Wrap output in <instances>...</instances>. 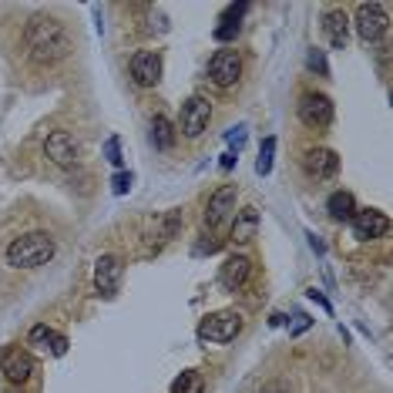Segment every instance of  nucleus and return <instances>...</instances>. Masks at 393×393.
<instances>
[{
    "label": "nucleus",
    "instance_id": "obj_1",
    "mask_svg": "<svg viewBox=\"0 0 393 393\" xmlns=\"http://www.w3.org/2000/svg\"><path fill=\"white\" fill-rule=\"evenodd\" d=\"M74 51V37L68 24L54 14H34L24 27V54L27 61L41 71H48L54 64L68 61Z\"/></svg>",
    "mask_w": 393,
    "mask_h": 393
},
{
    "label": "nucleus",
    "instance_id": "obj_2",
    "mask_svg": "<svg viewBox=\"0 0 393 393\" xmlns=\"http://www.w3.org/2000/svg\"><path fill=\"white\" fill-rule=\"evenodd\" d=\"M54 252H57V242H54L51 232H27V236L14 239L7 245V265H14V269H37V265L51 262Z\"/></svg>",
    "mask_w": 393,
    "mask_h": 393
},
{
    "label": "nucleus",
    "instance_id": "obj_3",
    "mask_svg": "<svg viewBox=\"0 0 393 393\" xmlns=\"http://www.w3.org/2000/svg\"><path fill=\"white\" fill-rule=\"evenodd\" d=\"M350 27L356 30V37L363 44H376L390 30V7L387 3H360L356 14H353V21H350Z\"/></svg>",
    "mask_w": 393,
    "mask_h": 393
},
{
    "label": "nucleus",
    "instance_id": "obj_4",
    "mask_svg": "<svg viewBox=\"0 0 393 393\" xmlns=\"http://www.w3.org/2000/svg\"><path fill=\"white\" fill-rule=\"evenodd\" d=\"M209 121H212V101L205 94H192L182 101V111H179V131L185 138H202L209 131Z\"/></svg>",
    "mask_w": 393,
    "mask_h": 393
},
{
    "label": "nucleus",
    "instance_id": "obj_5",
    "mask_svg": "<svg viewBox=\"0 0 393 393\" xmlns=\"http://www.w3.org/2000/svg\"><path fill=\"white\" fill-rule=\"evenodd\" d=\"M242 333V316L236 310H219L199 323V340L202 343H232Z\"/></svg>",
    "mask_w": 393,
    "mask_h": 393
},
{
    "label": "nucleus",
    "instance_id": "obj_6",
    "mask_svg": "<svg viewBox=\"0 0 393 393\" xmlns=\"http://www.w3.org/2000/svg\"><path fill=\"white\" fill-rule=\"evenodd\" d=\"M209 81L215 88H222V91L236 88L242 81V54L236 48H219L209 57Z\"/></svg>",
    "mask_w": 393,
    "mask_h": 393
},
{
    "label": "nucleus",
    "instance_id": "obj_7",
    "mask_svg": "<svg viewBox=\"0 0 393 393\" xmlns=\"http://www.w3.org/2000/svg\"><path fill=\"white\" fill-rule=\"evenodd\" d=\"M296 111H299V121L310 131H326L333 125V101H330L323 91H306V94L299 98Z\"/></svg>",
    "mask_w": 393,
    "mask_h": 393
},
{
    "label": "nucleus",
    "instance_id": "obj_8",
    "mask_svg": "<svg viewBox=\"0 0 393 393\" xmlns=\"http://www.w3.org/2000/svg\"><path fill=\"white\" fill-rule=\"evenodd\" d=\"M44 155H48V161L57 165V168H78L81 145H78V138H74L71 131L57 128V131H51V134L44 138Z\"/></svg>",
    "mask_w": 393,
    "mask_h": 393
},
{
    "label": "nucleus",
    "instance_id": "obj_9",
    "mask_svg": "<svg viewBox=\"0 0 393 393\" xmlns=\"http://www.w3.org/2000/svg\"><path fill=\"white\" fill-rule=\"evenodd\" d=\"M0 373H3L10 383L24 387V383L34 380V373H37V360L30 356V350H24V346H10V350L0 356Z\"/></svg>",
    "mask_w": 393,
    "mask_h": 393
},
{
    "label": "nucleus",
    "instance_id": "obj_10",
    "mask_svg": "<svg viewBox=\"0 0 393 393\" xmlns=\"http://www.w3.org/2000/svg\"><path fill=\"white\" fill-rule=\"evenodd\" d=\"M236 202H239V188L236 185H222V188H215L209 195V205H205V215H202V222H205V229H219L229 215H236Z\"/></svg>",
    "mask_w": 393,
    "mask_h": 393
},
{
    "label": "nucleus",
    "instance_id": "obj_11",
    "mask_svg": "<svg viewBox=\"0 0 393 393\" xmlns=\"http://www.w3.org/2000/svg\"><path fill=\"white\" fill-rule=\"evenodd\" d=\"M350 229H353V239L373 242V239H383L390 232V219L380 209H356V215L350 219Z\"/></svg>",
    "mask_w": 393,
    "mask_h": 393
},
{
    "label": "nucleus",
    "instance_id": "obj_12",
    "mask_svg": "<svg viewBox=\"0 0 393 393\" xmlns=\"http://www.w3.org/2000/svg\"><path fill=\"white\" fill-rule=\"evenodd\" d=\"M131 81L138 88H155L161 81V54L158 51H134L128 61Z\"/></svg>",
    "mask_w": 393,
    "mask_h": 393
},
{
    "label": "nucleus",
    "instance_id": "obj_13",
    "mask_svg": "<svg viewBox=\"0 0 393 393\" xmlns=\"http://www.w3.org/2000/svg\"><path fill=\"white\" fill-rule=\"evenodd\" d=\"M303 168H306V175L316 179V182H330V179L340 175V155L333 148H310L303 155Z\"/></svg>",
    "mask_w": 393,
    "mask_h": 393
},
{
    "label": "nucleus",
    "instance_id": "obj_14",
    "mask_svg": "<svg viewBox=\"0 0 393 393\" xmlns=\"http://www.w3.org/2000/svg\"><path fill=\"white\" fill-rule=\"evenodd\" d=\"M249 276H252V259L242 256V252L225 256V262L219 265V286L225 289V292H239V289H245Z\"/></svg>",
    "mask_w": 393,
    "mask_h": 393
},
{
    "label": "nucleus",
    "instance_id": "obj_15",
    "mask_svg": "<svg viewBox=\"0 0 393 393\" xmlns=\"http://www.w3.org/2000/svg\"><path fill=\"white\" fill-rule=\"evenodd\" d=\"M121 272H125V265H121L118 256H111V252L98 256V262H94V289L101 296H114L118 286H121Z\"/></svg>",
    "mask_w": 393,
    "mask_h": 393
},
{
    "label": "nucleus",
    "instance_id": "obj_16",
    "mask_svg": "<svg viewBox=\"0 0 393 393\" xmlns=\"http://www.w3.org/2000/svg\"><path fill=\"white\" fill-rule=\"evenodd\" d=\"M259 225H262V215L256 205H245L232 215V229H229V242L232 245H245L252 239L259 236Z\"/></svg>",
    "mask_w": 393,
    "mask_h": 393
},
{
    "label": "nucleus",
    "instance_id": "obj_17",
    "mask_svg": "<svg viewBox=\"0 0 393 393\" xmlns=\"http://www.w3.org/2000/svg\"><path fill=\"white\" fill-rule=\"evenodd\" d=\"M323 34H326L330 48L343 51L346 41H350V14H346L343 7H330V10L323 14Z\"/></svg>",
    "mask_w": 393,
    "mask_h": 393
},
{
    "label": "nucleus",
    "instance_id": "obj_18",
    "mask_svg": "<svg viewBox=\"0 0 393 393\" xmlns=\"http://www.w3.org/2000/svg\"><path fill=\"white\" fill-rule=\"evenodd\" d=\"M249 14V3H229L225 10H222V17H219V27L212 30V37L219 41V44H225L229 48V41H236L239 27H242V17Z\"/></svg>",
    "mask_w": 393,
    "mask_h": 393
},
{
    "label": "nucleus",
    "instance_id": "obj_19",
    "mask_svg": "<svg viewBox=\"0 0 393 393\" xmlns=\"http://www.w3.org/2000/svg\"><path fill=\"white\" fill-rule=\"evenodd\" d=\"M182 232V212L179 209H172V212H165V215H158L155 219V225H152V245H155V252L165 245V242H172V239Z\"/></svg>",
    "mask_w": 393,
    "mask_h": 393
},
{
    "label": "nucleus",
    "instance_id": "obj_20",
    "mask_svg": "<svg viewBox=\"0 0 393 393\" xmlns=\"http://www.w3.org/2000/svg\"><path fill=\"white\" fill-rule=\"evenodd\" d=\"M27 343H30V346H44V350H51L54 356H64V353H68V336L54 333L48 323H37V326H30Z\"/></svg>",
    "mask_w": 393,
    "mask_h": 393
},
{
    "label": "nucleus",
    "instance_id": "obj_21",
    "mask_svg": "<svg viewBox=\"0 0 393 393\" xmlns=\"http://www.w3.org/2000/svg\"><path fill=\"white\" fill-rule=\"evenodd\" d=\"M326 212H330L333 222H350V219L356 215V199H353V192L336 188V192L326 199Z\"/></svg>",
    "mask_w": 393,
    "mask_h": 393
},
{
    "label": "nucleus",
    "instance_id": "obj_22",
    "mask_svg": "<svg viewBox=\"0 0 393 393\" xmlns=\"http://www.w3.org/2000/svg\"><path fill=\"white\" fill-rule=\"evenodd\" d=\"M152 145H155L158 152H168V148L175 145V125H172L165 114H155V118H152Z\"/></svg>",
    "mask_w": 393,
    "mask_h": 393
},
{
    "label": "nucleus",
    "instance_id": "obj_23",
    "mask_svg": "<svg viewBox=\"0 0 393 393\" xmlns=\"http://www.w3.org/2000/svg\"><path fill=\"white\" fill-rule=\"evenodd\" d=\"M172 393H205V380L199 370H185L182 376L172 383Z\"/></svg>",
    "mask_w": 393,
    "mask_h": 393
},
{
    "label": "nucleus",
    "instance_id": "obj_24",
    "mask_svg": "<svg viewBox=\"0 0 393 393\" xmlns=\"http://www.w3.org/2000/svg\"><path fill=\"white\" fill-rule=\"evenodd\" d=\"M272 158H276V138L269 134V138H262V145H259V158H256V175H269L272 172Z\"/></svg>",
    "mask_w": 393,
    "mask_h": 393
},
{
    "label": "nucleus",
    "instance_id": "obj_25",
    "mask_svg": "<svg viewBox=\"0 0 393 393\" xmlns=\"http://www.w3.org/2000/svg\"><path fill=\"white\" fill-rule=\"evenodd\" d=\"M306 68H310L313 74H319V78H330V64H326V54L319 51V48H310V51H306Z\"/></svg>",
    "mask_w": 393,
    "mask_h": 393
},
{
    "label": "nucleus",
    "instance_id": "obj_26",
    "mask_svg": "<svg viewBox=\"0 0 393 393\" xmlns=\"http://www.w3.org/2000/svg\"><path fill=\"white\" fill-rule=\"evenodd\" d=\"M131 185H134V175H131V172H118V175L111 179V192H114V195H128Z\"/></svg>",
    "mask_w": 393,
    "mask_h": 393
},
{
    "label": "nucleus",
    "instance_id": "obj_27",
    "mask_svg": "<svg viewBox=\"0 0 393 393\" xmlns=\"http://www.w3.org/2000/svg\"><path fill=\"white\" fill-rule=\"evenodd\" d=\"M105 158L111 161V165H114V168H121V161H125V158H121V141H118L114 134H111V138L105 141Z\"/></svg>",
    "mask_w": 393,
    "mask_h": 393
},
{
    "label": "nucleus",
    "instance_id": "obj_28",
    "mask_svg": "<svg viewBox=\"0 0 393 393\" xmlns=\"http://www.w3.org/2000/svg\"><path fill=\"white\" fill-rule=\"evenodd\" d=\"M259 393H292V387H289V380H283V376H272V380H265L259 387Z\"/></svg>",
    "mask_w": 393,
    "mask_h": 393
},
{
    "label": "nucleus",
    "instance_id": "obj_29",
    "mask_svg": "<svg viewBox=\"0 0 393 393\" xmlns=\"http://www.w3.org/2000/svg\"><path fill=\"white\" fill-rule=\"evenodd\" d=\"M292 319H296V323L289 326V336H303V333H306V330L313 326V319H310V316H306V313H296V316H292Z\"/></svg>",
    "mask_w": 393,
    "mask_h": 393
},
{
    "label": "nucleus",
    "instance_id": "obj_30",
    "mask_svg": "<svg viewBox=\"0 0 393 393\" xmlns=\"http://www.w3.org/2000/svg\"><path fill=\"white\" fill-rule=\"evenodd\" d=\"M306 296H310V299H313L316 306H319V310H323V313H333V306H330V299H326V296H323V289H306Z\"/></svg>",
    "mask_w": 393,
    "mask_h": 393
},
{
    "label": "nucleus",
    "instance_id": "obj_31",
    "mask_svg": "<svg viewBox=\"0 0 393 393\" xmlns=\"http://www.w3.org/2000/svg\"><path fill=\"white\" fill-rule=\"evenodd\" d=\"M306 239H310V245H313V252H319V256L326 252V245H323V239L316 236V232H306Z\"/></svg>",
    "mask_w": 393,
    "mask_h": 393
},
{
    "label": "nucleus",
    "instance_id": "obj_32",
    "mask_svg": "<svg viewBox=\"0 0 393 393\" xmlns=\"http://www.w3.org/2000/svg\"><path fill=\"white\" fill-rule=\"evenodd\" d=\"M239 152H236V148H229V152H225V155H222V161H219V165H222V168H232V165H236V161H239Z\"/></svg>",
    "mask_w": 393,
    "mask_h": 393
}]
</instances>
